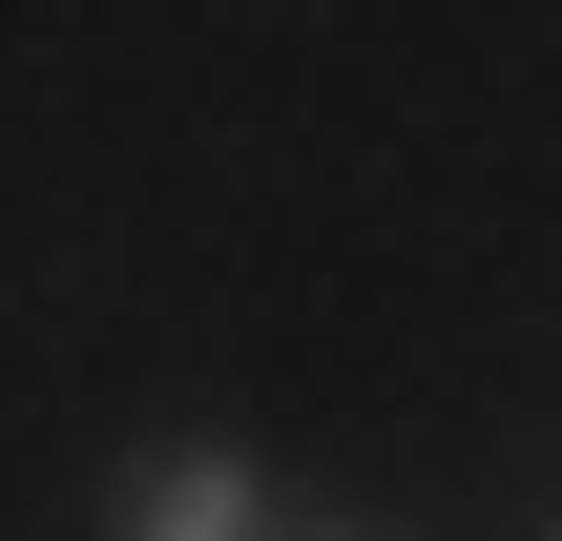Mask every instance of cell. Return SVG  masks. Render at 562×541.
<instances>
[{
	"label": "cell",
	"mask_w": 562,
	"mask_h": 541,
	"mask_svg": "<svg viewBox=\"0 0 562 541\" xmlns=\"http://www.w3.org/2000/svg\"><path fill=\"white\" fill-rule=\"evenodd\" d=\"M104 541H271V480H250L229 438H146L125 500H104Z\"/></svg>",
	"instance_id": "cell-1"
},
{
	"label": "cell",
	"mask_w": 562,
	"mask_h": 541,
	"mask_svg": "<svg viewBox=\"0 0 562 541\" xmlns=\"http://www.w3.org/2000/svg\"><path fill=\"white\" fill-rule=\"evenodd\" d=\"M271 541H313V521H271Z\"/></svg>",
	"instance_id": "cell-2"
}]
</instances>
